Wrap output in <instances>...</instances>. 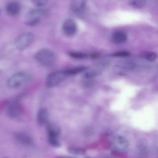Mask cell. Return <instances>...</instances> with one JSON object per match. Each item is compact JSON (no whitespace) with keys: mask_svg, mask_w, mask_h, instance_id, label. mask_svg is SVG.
I'll return each mask as SVG.
<instances>
[{"mask_svg":"<svg viewBox=\"0 0 158 158\" xmlns=\"http://www.w3.org/2000/svg\"><path fill=\"white\" fill-rule=\"evenodd\" d=\"M68 152L73 155L81 156L85 155L86 153L85 150L82 148L75 147H70L68 148Z\"/></svg>","mask_w":158,"mask_h":158,"instance_id":"17","label":"cell"},{"mask_svg":"<svg viewBox=\"0 0 158 158\" xmlns=\"http://www.w3.org/2000/svg\"><path fill=\"white\" fill-rule=\"evenodd\" d=\"M112 41L116 44H121L125 42L127 39L126 34L122 31H118L114 33L111 37Z\"/></svg>","mask_w":158,"mask_h":158,"instance_id":"15","label":"cell"},{"mask_svg":"<svg viewBox=\"0 0 158 158\" xmlns=\"http://www.w3.org/2000/svg\"><path fill=\"white\" fill-rule=\"evenodd\" d=\"M31 79L32 76L28 73L18 72L10 77L7 80V85L10 89H16L29 82Z\"/></svg>","mask_w":158,"mask_h":158,"instance_id":"2","label":"cell"},{"mask_svg":"<svg viewBox=\"0 0 158 158\" xmlns=\"http://www.w3.org/2000/svg\"><path fill=\"white\" fill-rule=\"evenodd\" d=\"M43 11L40 9H35L31 10L29 14V18L26 21V24L33 26L39 23L43 16Z\"/></svg>","mask_w":158,"mask_h":158,"instance_id":"9","label":"cell"},{"mask_svg":"<svg viewBox=\"0 0 158 158\" xmlns=\"http://www.w3.org/2000/svg\"><path fill=\"white\" fill-rule=\"evenodd\" d=\"M68 55L71 57L77 59H84L88 56L86 54L77 52H70Z\"/></svg>","mask_w":158,"mask_h":158,"instance_id":"21","label":"cell"},{"mask_svg":"<svg viewBox=\"0 0 158 158\" xmlns=\"http://www.w3.org/2000/svg\"><path fill=\"white\" fill-rule=\"evenodd\" d=\"M3 105L6 114L12 118H19L24 112L23 106L18 99L5 102Z\"/></svg>","mask_w":158,"mask_h":158,"instance_id":"1","label":"cell"},{"mask_svg":"<svg viewBox=\"0 0 158 158\" xmlns=\"http://www.w3.org/2000/svg\"><path fill=\"white\" fill-rule=\"evenodd\" d=\"M7 158V157H4V158Z\"/></svg>","mask_w":158,"mask_h":158,"instance_id":"26","label":"cell"},{"mask_svg":"<svg viewBox=\"0 0 158 158\" xmlns=\"http://www.w3.org/2000/svg\"><path fill=\"white\" fill-rule=\"evenodd\" d=\"M32 2L36 6H40L45 4L47 1L46 0H34Z\"/></svg>","mask_w":158,"mask_h":158,"instance_id":"23","label":"cell"},{"mask_svg":"<svg viewBox=\"0 0 158 158\" xmlns=\"http://www.w3.org/2000/svg\"><path fill=\"white\" fill-rule=\"evenodd\" d=\"M17 140L20 143L26 145H30L33 143L32 137L28 134L24 132H18L15 135Z\"/></svg>","mask_w":158,"mask_h":158,"instance_id":"13","label":"cell"},{"mask_svg":"<svg viewBox=\"0 0 158 158\" xmlns=\"http://www.w3.org/2000/svg\"><path fill=\"white\" fill-rule=\"evenodd\" d=\"M56 158H69V157H59Z\"/></svg>","mask_w":158,"mask_h":158,"instance_id":"24","label":"cell"},{"mask_svg":"<svg viewBox=\"0 0 158 158\" xmlns=\"http://www.w3.org/2000/svg\"><path fill=\"white\" fill-rule=\"evenodd\" d=\"M35 57L40 64L45 67H49L52 65L56 59L54 52L48 49L40 50L37 53Z\"/></svg>","mask_w":158,"mask_h":158,"instance_id":"3","label":"cell"},{"mask_svg":"<svg viewBox=\"0 0 158 158\" xmlns=\"http://www.w3.org/2000/svg\"><path fill=\"white\" fill-rule=\"evenodd\" d=\"M34 39V34L31 32L24 33L18 36L15 41V45L19 49H23L29 46Z\"/></svg>","mask_w":158,"mask_h":158,"instance_id":"6","label":"cell"},{"mask_svg":"<svg viewBox=\"0 0 158 158\" xmlns=\"http://www.w3.org/2000/svg\"><path fill=\"white\" fill-rule=\"evenodd\" d=\"M114 147L120 151L125 150L128 148V142L126 139L121 136L115 137L113 140Z\"/></svg>","mask_w":158,"mask_h":158,"instance_id":"12","label":"cell"},{"mask_svg":"<svg viewBox=\"0 0 158 158\" xmlns=\"http://www.w3.org/2000/svg\"><path fill=\"white\" fill-rule=\"evenodd\" d=\"M85 158H91L90 157H85Z\"/></svg>","mask_w":158,"mask_h":158,"instance_id":"25","label":"cell"},{"mask_svg":"<svg viewBox=\"0 0 158 158\" xmlns=\"http://www.w3.org/2000/svg\"><path fill=\"white\" fill-rule=\"evenodd\" d=\"M146 3V1L144 0H131L128 1L129 5L133 8L137 9L143 7Z\"/></svg>","mask_w":158,"mask_h":158,"instance_id":"16","label":"cell"},{"mask_svg":"<svg viewBox=\"0 0 158 158\" xmlns=\"http://www.w3.org/2000/svg\"><path fill=\"white\" fill-rule=\"evenodd\" d=\"M48 140L50 145L54 147L58 148L60 145L57 137H48Z\"/></svg>","mask_w":158,"mask_h":158,"instance_id":"20","label":"cell"},{"mask_svg":"<svg viewBox=\"0 0 158 158\" xmlns=\"http://www.w3.org/2000/svg\"><path fill=\"white\" fill-rule=\"evenodd\" d=\"M62 30L65 35L72 36L77 32V26L74 21L71 19H68L62 25Z\"/></svg>","mask_w":158,"mask_h":158,"instance_id":"8","label":"cell"},{"mask_svg":"<svg viewBox=\"0 0 158 158\" xmlns=\"http://www.w3.org/2000/svg\"><path fill=\"white\" fill-rule=\"evenodd\" d=\"M6 11L11 15L18 14L20 10V6L17 2L12 1L7 3L5 7Z\"/></svg>","mask_w":158,"mask_h":158,"instance_id":"14","label":"cell"},{"mask_svg":"<svg viewBox=\"0 0 158 158\" xmlns=\"http://www.w3.org/2000/svg\"><path fill=\"white\" fill-rule=\"evenodd\" d=\"M46 126L48 137L57 138L61 132V129L57 124L54 122H49Z\"/></svg>","mask_w":158,"mask_h":158,"instance_id":"10","label":"cell"},{"mask_svg":"<svg viewBox=\"0 0 158 158\" xmlns=\"http://www.w3.org/2000/svg\"><path fill=\"white\" fill-rule=\"evenodd\" d=\"M142 56L149 61H153L157 58V55L153 52H145L142 54Z\"/></svg>","mask_w":158,"mask_h":158,"instance_id":"19","label":"cell"},{"mask_svg":"<svg viewBox=\"0 0 158 158\" xmlns=\"http://www.w3.org/2000/svg\"><path fill=\"white\" fill-rule=\"evenodd\" d=\"M49 113L45 108H41L38 110L37 115V122L40 126L46 125L49 122Z\"/></svg>","mask_w":158,"mask_h":158,"instance_id":"11","label":"cell"},{"mask_svg":"<svg viewBox=\"0 0 158 158\" xmlns=\"http://www.w3.org/2000/svg\"><path fill=\"white\" fill-rule=\"evenodd\" d=\"M134 67V64L131 60H122L116 63L114 66L113 70L117 74L123 75L133 69Z\"/></svg>","mask_w":158,"mask_h":158,"instance_id":"5","label":"cell"},{"mask_svg":"<svg viewBox=\"0 0 158 158\" xmlns=\"http://www.w3.org/2000/svg\"><path fill=\"white\" fill-rule=\"evenodd\" d=\"M86 5V1L84 0L73 1L70 5V8L73 13L78 17L84 15Z\"/></svg>","mask_w":158,"mask_h":158,"instance_id":"7","label":"cell"},{"mask_svg":"<svg viewBox=\"0 0 158 158\" xmlns=\"http://www.w3.org/2000/svg\"><path fill=\"white\" fill-rule=\"evenodd\" d=\"M130 54V53L128 52L121 51L114 53L111 55L114 57H125L129 56Z\"/></svg>","mask_w":158,"mask_h":158,"instance_id":"22","label":"cell"},{"mask_svg":"<svg viewBox=\"0 0 158 158\" xmlns=\"http://www.w3.org/2000/svg\"><path fill=\"white\" fill-rule=\"evenodd\" d=\"M85 69L84 67H78L71 68L64 70V71L69 76L73 75L80 73Z\"/></svg>","mask_w":158,"mask_h":158,"instance_id":"18","label":"cell"},{"mask_svg":"<svg viewBox=\"0 0 158 158\" xmlns=\"http://www.w3.org/2000/svg\"><path fill=\"white\" fill-rule=\"evenodd\" d=\"M68 76L64 70L52 72L46 78V85L49 88L54 87L60 84Z\"/></svg>","mask_w":158,"mask_h":158,"instance_id":"4","label":"cell"}]
</instances>
